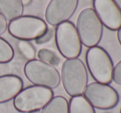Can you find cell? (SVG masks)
Listing matches in <instances>:
<instances>
[{
  "mask_svg": "<svg viewBox=\"0 0 121 113\" xmlns=\"http://www.w3.org/2000/svg\"><path fill=\"white\" fill-rule=\"evenodd\" d=\"M7 28H8V21L0 13V35L6 32Z\"/></svg>",
  "mask_w": 121,
  "mask_h": 113,
  "instance_id": "obj_20",
  "label": "cell"
},
{
  "mask_svg": "<svg viewBox=\"0 0 121 113\" xmlns=\"http://www.w3.org/2000/svg\"><path fill=\"white\" fill-rule=\"evenodd\" d=\"M83 97L94 108L100 110L114 108L120 101L118 92L113 87L97 82L87 84Z\"/></svg>",
  "mask_w": 121,
  "mask_h": 113,
  "instance_id": "obj_8",
  "label": "cell"
},
{
  "mask_svg": "<svg viewBox=\"0 0 121 113\" xmlns=\"http://www.w3.org/2000/svg\"><path fill=\"white\" fill-rule=\"evenodd\" d=\"M86 63L91 77L97 83L109 84L112 82L114 64L110 54L100 46H94L86 53Z\"/></svg>",
  "mask_w": 121,
  "mask_h": 113,
  "instance_id": "obj_3",
  "label": "cell"
},
{
  "mask_svg": "<svg viewBox=\"0 0 121 113\" xmlns=\"http://www.w3.org/2000/svg\"><path fill=\"white\" fill-rule=\"evenodd\" d=\"M54 37V30L48 28L47 31L41 36L40 37H39L38 39L35 40V43L38 45H42V44L48 43L49 41H50L52 40V38Z\"/></svg>",
  "mask_w": 121,
  "mask_h": 113,
  "instance_id": "obj_18",
  "label": "cell"
},
{
  "mask_svg": "<svg viewBox=\"0 0 121 113\" xmlns=\"http://www.w3.org/2000/svg\"><path fill=\"white\" fill-rule=\"evenodd\" d=\"M23 81L15 74L0 76V103L13 100L22 90Z\"/></svg>",
  "mask_w": 121,
  "mask_h": 113,
  "instance_id": "obj_11",
  "label": "cell"
},
{
  "mask_svg": "<svg viewBox=\"0 0 121 113\" xmlns=\"http://www.w3.org/2000/svg\"><path fill=\"white\" fill-rule=\"evenodd\" d=\"M17 48L22 55L27 60H31L35 59V50L29 41H20L17 43Z\"/></svg>",
  "mask_w": 121,
  "mask_h": 113,
  "instance_id": "obj_17",
  "label": "cell"
},
{
  "mask_svg": "<svg viewBox=\"0 0 121 113\" xmlns=\"http://www.w3.org/2000/svg\"><path fill=\"white\" fill-rule=\"evenodd\" d=\"M38 58L40 61L45 62L46 64L52 65L54 67L58 66L60 63V58L59 57L57 54L54 51L51 50L49 49H41L38 51Z\"/></svg>",
  "mask_w": 121,
  "mask_h": 113,
  "instance_id": "obj_15",
  "label": "cell"
},
{
  "mask_svg": "<svg viewBox=\"0 0 121 113\" xmlns=\"http://www.w3.org/2000/svg\"><path fill=\"white\" fill-rule=\"evenodd\" d=\"M14 57V50L9 42L0 37V64H7Z\"/></svg>",
  "mask_w": 121,
  "mask_h": 113,
  "instance_id": "obj_16",
  "label": "cell"
},
{
  "mask_svg": "<svg viewBox=\"0 0 121 113\" xmlns=\"http://www.w3.org/2000/svg\"><path fill=\"white\" fill-rule=\"evenodd\" d=\"M61 80L65 92L71 97L82 95L88 84L84 63L78 58L66 59L62 66Z\"/></svg>",
  "mask_w": 121,
  "mask_h": 113,
  "instance_id": "obj_1",
  "label": "cell"
},
{
  "mask_svg": "<svg viewBox=\"0 0 121 113\" xmlns=\"http://www.w3.org/2000/svg\"><path fill=\"white\" fill-rule=\"evenodd\" d=\"M77 31L82 45L91 48L96 46L103 36V25L93 8H85L78 15Z\"/></svg>",
  "mask_w": 121,
  "mask_h": 113,
  "instance_id": "obj_4",
  "label": "cell"
},
{
  "mask_svg": "<svg viewBox=\"0 0 121 113\" xmlns=\"http://www.w3.org/2000/svg\"><path fill=\"white\" fill-rule=\"evenodd\" d=\"M69 113H96V112L88 101L81 95L71 97L69 102Z\"/></svg>",
  "mask_w": 121,
  "mask_h": 113,
  "instance_id": "obj_13",
  "label": "cell"
},
{
  "mask_svg": "<svg viewBox=\"0 0 121 113\" xmlns=\"http://www.w3.org/2000/svg\"><path fill=\"white\" fill-rule=\"evenodd\" d=\"M54 97L52 89L41 86H28L16 96L13 101L15 109L20 112H38Z\"/></svg>",
  "mask_w": 121,
  "mask_h": 113,
  "instance_id": "obj_2",
  "label": "cell"
},
{
  "mask_svg": "<svg viewBox=\"0 0 121 113\" xmlns=\"http://www.w3.org/2000/svg\"><path fill=\"white\" fill-rule=\"evenodd\" d=\"M55 43L63 57L75 59L81 54L82 42L78 31L72 22H64L57 26L54 32Z\"/></svg>",
  "mask_w": 121,
  "mask_h": 113,
  "instance_id": "obj_7",
  "label": "cell"
},
{
  "mask_svg": "<svg viewBox=\"0 0 121 113\" xmlns=\"http://www.w3.org/2000/svg\"><path fill=\"white\" fill-rule=\"evenodd\" d=\"M113 1L115 2V3L117 5V7H118L119 9H120L121 12V0H113Z\"/></svg>",
  "mask_w": 121,
  "mask_h": 113,
  "instance_id": "obj_22",
  "label": "cell"
},
{
  "mask_svg": "<svg viewBox=\"0 0 121 113\" xmlns=\"http://www.w3.org/2000/svg\"><path fill=\"white\" fill-rule=\"evenodd\" d=\"M29 113H40V112H29Z\"/></svg>",
  "mask_w": 121,
  "mask_h": 113,
  "instance_id": "obj_24",
  "label": "cell"
},
{
  "mask_svg": "<svg viewBox=\"0 0 121 113\" xmlns=\"http://www.w3.org/2000/svg\"><path fill=\"white\" fill-rule=\"evenodd\" d=\"M112 80L116 84L121 86V60L115 66H114Z\"/></svg>",
  "mask_w": 121,
  "mask_h": 113,
  "instance_id": "obj_19",
  "label": "cell"
},
{
  "mask_svg": "<svg viewBox=\"0 0 121 113\" xmlns=\"http://www.w3.org/2000/svg\"><path fill=\"white\" fill-rule=\"evenodd\" d=\"M79 0H51L45 11V19L49 25L57 27L67 22L76 12Z\"/></svg>",
  "mask_w": 121,
  "mask_h": 113,
  "instance_id": "obj_9",
  "label": "cell"
},
{
  "mask_svg": "<svg viewBox=\"0 0 121 113\" xmlns=\"http://www.w3.org/2000/svg\"><path fill=\"white\" fill-rule=\"evenodd\" d=\"M23 7L22 0H0V13L8 22L22 16Z\"/></svg>",
  "mask_w": 121,
  "mask_h": 113,
  "instance_id": "obj_12",
  "label": "cell"
},
{
  "mask_svg": "<svg viewBox=\"0 0 121 113\" xmlns=\"http://www.w3.org/2000/svg\"><path fill=\"white\" fill-rule=\"evenodd\" d=\"M30 2H31V0H22V3L23 6H27V5H29L30 3Z\"/></svg>",
  "mask_w": 121,
  "mask_h": 113,
  "instance_id": "obj_23",
  "label": "cell"
},
{
  "mask_svg": "<svg viewBox=\"0 0 121 113\" xmlns=\"http://www.w3.org/2000/svg\"><path fill=\"white\" fill-rule=\"evenodd\" d=\"M94 11L102 25L110 31L121 27V12L113 0H93Z\"/></svg>",
  "mask_w": 121,
  "mask_h": 113,
  "instance_id": "obj_10",
  "label": "cell"
},
{
  "mask_svg": "<svg viewBox=\"0 0 121 113\" xmlns=\"http://www.w3.org/2000/svg\"><path fill=\"white\" fill-rule=\"evenodd\" d=\"M26 78L35 86L56 88L59 85L61 77L55 67L42 62L40 59L28 60L24 66Z\"/></svg>",
  "mask_w": 121,
  "mask_h": 113,
  "instance_id": "obj_5",
  "label": "cell"
},
{
  "mask_svg": "<svg viewBox=\"0 0 121 113\" xmlns=\"http://www.w3.org/2000/svg\"><path fill=\"white\" fill-rule=\"evenodd\" d=\"M117 37H118V41L120 42L121 45V27L118 29V32H117Z\"/></svg>",
  "mask_w": 121,
  "mask_h": 113,
  "instance_id": "obj_21",
  "label": "cell"
},
{
  "mask_svg": "<svg viewBox=\"0 0 121 113\" xmlns=\"http://www.w3.org/2000/svg\"><path fill=\"white\" fill-rule=\"evenodd\" d=\"M120 113H121V108H120Z\"/></svg>",
  "mask_w": 121,
  "mask_h": 113,
  "instance_id": "obj_25",
  "label": "cell"
},
{
  "mask_svg": "<svg viewBox=\"0 0 121 113\" xmlns=\"http://www.w3.org/2000/svg\"><path fill=\"white\" fill-rule=\"evenodd\" d=\"M49 27L42 18L35 16H21L8 24L9 34L20 41H35L40 37Z\"/></svg>",
  "mask_w": 121,
  "mask_h": 113,
  "instance_id": "obj_6",
  "label": "cell"
},
{
  "mask_svg": "<svg viewBox=\"0 0 121 113\" xmlns=\"http://www.w3.org/2000/svg\"><path fill=\"white\" fill-rule=\"evenodd\" d=\"M40 113H69V101L63 96L54 97Z\"/></svg>",
  "mask_w": 121,
  "mask_h": 113,
  "instance_id": "obj_14",
  "label": "cell"
}]
</instances>
